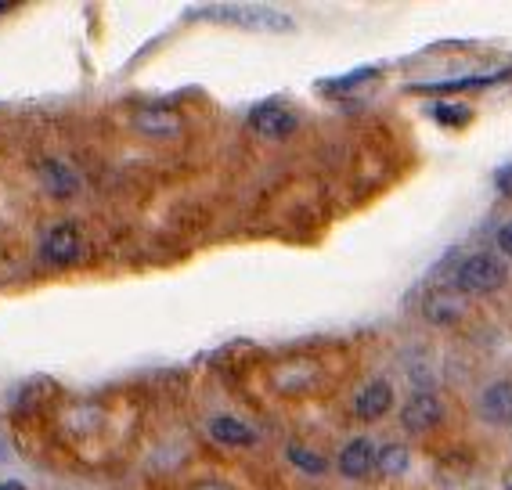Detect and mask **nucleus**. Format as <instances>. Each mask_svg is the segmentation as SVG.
Segmentation results:
<instances>
[{"instance_id": "4", "label": "nucleus", "mask_w": 512, "mask_h": 490, "mask_svg": "<svg viewBox=\"0 0 512 490\" xmlns=\"http://www.w3.org/2000/svg\"><path fill=\"white\" fill-rule=\"evenodd\" d=\"M83 256V238L76 227L69 224H58L47 231L44 238V260L47 264H55V267H73L76 260Z\"/></svg>"}, {"instance_id": "6", "label": "nucleus", "mask_w": 512, "mask_h": 490, "mask_svg": "<svg viewBox=\"0 0 512 490\" xmlns=\"http://www.w3.org/2000/svg\"><path fill=\"white\" fill-rule=\"evenodd\" d=\"M134 130L145 137H177L184 130V119L166 105H141L134 112Z\"/></svg>"}, {"instance_id": "17", "label": "nucleus", "mask_w": 512, "mask_h": 490, "mask_svg": "<svg viewBox=\"0 0 512 490\" xmlns=\"http://www.w3.org/2000/svg\"><path fill=\"white\" fill-rule=\"evenodd\" d=\"M498 249H502L505 256H512V224H505L502 231H498Z\"/></svg>"}, {"instance_id": "19", "label": "nucleus", "mask_w": 512, "mask_h": 490, "mask_svg": "<svg viewBox=\"0 0 512 490\" xmlns=\"http://www.w3.org/2000/svg\"><path fill=\"white\" fill-rule=\"evenodd\" d=\"M195 490H231V487H224V483H199V487H195Z\"/></svg>"}, {"instance_id": "7", "label": "nucleus", "mask_w": 512, "mask_h": 490, "mask_svg": "<svg viewBox=\"0 0 512 490\" xmlns=\"http://www.w3.org/2000/svg\"><path fill=\"white\" fill-rule=\"evenodd\" d=\"M375 458H379V451H375L372 440H365V436H357V440H350L343 451H339L336 458V469L347 476V480H365L368 472L375 469Z\"/></svg>"}, {"instance_id": "20", "label": "nucleus", "mask_w": 512, "mask_h": 490, "mask_svg": "<svg viewBox=\"0 0 512 490\" xmlns=\"http://www.w3.org/2000/svg\"><path fill=\"white\" fill-rule=\"evenodd\" d=\"M502 483H505V490H512V469L505 472V480H502Z\"/></svg>"}, {"instance_id": "15", "label": "nucleus", "mask_w": 512, "mask_h": 490, "mask_svg": "<svg viewBox=\"0 0 512 490\" xmlns=\"http://www.w3.org/2000/svg\"><path fill=\"white\" fill-rule=\"evenodd\" d=\"M430 116H433V119H440V123H466V119H469V112H466V109L451 112L448 105H433V109H430Z\"/></svg>"}, {"instance_id": "1", "label": "nucleus", "mask_w": 512, "mask_h": 490, "mask_svg": "<svg viewBox=\"0 0 512 490\" xmlns=\"http://www.w3.org/2000/svg\"><path fill=\"white\" fill-rule=\"evenodd\" d=\"M509 282V264L494 253H473L451 274V289L458 296H491L494 289H502Z\"/></svg>"}, {"instance_id": "12", "label": "nucleus", "mask_w": 512, "mask_h": 490, "mask_svg": "<svg viewBox=\"0 0 512 490\" xmlns=\"http://www.w3.org/2000/svg\"><path fill=\"white\" fill-rule=\"evenodd\" d=\"M210 436L217 444L224 447H253L256 444V433L242 422V418H231V415H217L210 422Z\"/></svg>"}, {"instance_id": "8", "label": "nucleus", "mask_w": 512, "mask_h": 490, "mask_svg": "<svg viewBox=\"0 0 512 490\" xmlns=\"http://www.w3.org/2000/svg\"><path fill=\"white\" fill-rule=\"evenodd\" d=\"M480 418L491 426H512V379L491 382L480 393Z\"/></svg>"}, {"instance_id": "21", "label": "nucleus", "mask_w": 512, "mask_h": 490, "mask_svg": "<svg viewBox=\"0 0 512 490\" xmlns=\"http://www.w3.org/2000/svg\"><path fill=\"white\" fill-rule=\"evenodd\" d=\"M15 8V4H8V0H0V15H4V11H11Z\"/></svg>"}, {"instance_id": "11", "label": "nucleus", "mask_w": 512, "mask_h": 490, "mask_svg": "<svg viewBox=\"0 0 512 490\" xmlns=\"http://www.w3.org/2000/svg\"><path fill=\"white\" fill-rule=\"evenodd\" d=\"M40 181H44V188L51 191L55 199H69V195L80 191V177L65 163H58V159H44V163H40Z\"/></svg>"}, {"instance_id": "2", "label": "nucleus", "mask_w": 512, "mask_h": 490, "mask_svg": "<svg viewBox=\"0 0 512 490\" xmlns=\"http://www.w3.org/2000/svg\"><path fill=\"white\" fill-rule=\"evenodd\" d=\"M440 422H444V404H440L437 393H412V397L404 400V408H401V426L404 433H430V429H437Z\"/></svg>"}, {"instance_id": "5", "label": "nucleus", "mask_w": 512, "mask_h": 490, "mask_svg": "<svg viewBox=\"0 0 512 490\" xmlns=\"http://www.w3.org/2000/svg\"><path fill=\"white\" fill-rule=\"evenodd\" d=\"M390 408H394V386L386 379L365 382V386L354 393V415L365 418V422H379Z\"/></svg>"}, {"instance_id": "13", "label": "nucleus", "mask_w": 512, "mask_h": 490, "mask_svg": "<svg viewBox=\"0 0 512 490\" xmlns=\"http://www.w3.org/2000/svg\"><path fill=\"white\" fill-rule=\"evenodd\" d=\"M375 469L383 472V476H401V472L408 469V447H401V444L383 447L379 458H375Z\"/></svg>"}, {"instance_id": "16", "label": "nucleus", "mask_w": 512, "mask_h": 490, "mask_svg": "<svg viewBox=\"0 0 512 490\" xmlns=\"http://www.w3.org/2000/svg\"><path fill=\"white\" fill-rule=\"evenodd\" d=\"M494 184H498V191H502V195H509V199H512V166H505V170L494 173Z\"/></svg>"}, {"instance_id": "9", "label": "nucleus", "mask_w": 512, "mask_h": 490, "mask_svg": "<svg viewBox=\"0 0 512 490\" xmlns=\"http://www.w3.org/2000/svg\"><path fill=\"white\" fill-rule=\"evenodd\" d=\"M213 15H224V22H238V26H249V29H267V33L293 29V19H285V15L267 8H213Z\"/></svg>"}, {"instance_id": "10", "label": "nucleus", "mask_w": 512, "mask_h": 490, "mask_svg": "<svg viewBox=\"0 0 512 490\" xmlns=\"http://www.w3.org/2000/svg\"><path fill=\"white\" fill-rule=\"evenodd\" d=\"M422 314H426V321H433V325H455V321L466 314V303H462V296H458L455 289H437L422 300Z\"/></svg>"}, {"instance_id": "18", "label": "nucleus", "mask_w": 512, "mask_h": 490, "mask_svg": "<svg viewBox=\"0 0 512 490\" xmlns=\"http://www.w3.org/2000/svg\"><path fill=\"white\" fill-rule=\"evenodd\" d=\"M0 490H26V483H19V480H4V483H0Z\"/></svg>"}, {"instance_id": "14", "label": "nucleus", "mask_w": 512, "mask_h": 490, "mask_svg": "<svg viewBox=\"0 0 512 490\" xmlns=\"http://www.w3.org/2000/svg\"><path fill=\"white\" fill-rule=\"evenodd\" d=\"M289 462L296 465V469H303V472H311V476H321V472L329 469V462L321 458V454H314L311 447H303V444H289Z\"/></svg>"}, {"instance_id": "3", "label": "nucleus", "mask_w": 512, "mask_h": 490, "mask_svg": "<svg viewBox=\"0 0 512 490\" xmlns=\"http://www.w3.org/2000/svg\"><path fill=\"white\" fill-rule=\"evenodd\" d=\"M296 116L289 109H282V105H256L253 112H249V130L260 137H267V141H285V137L296 134Z\"/></svg>"}]
</instances>
